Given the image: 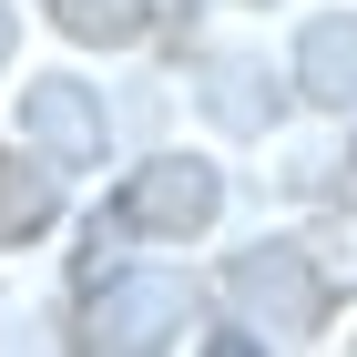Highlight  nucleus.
<instances>
[{"label":"nucleus","mask_w":357,"mask_h":357,"mask_svg":"<svg viewBox=\"0 0 357 357\" xmlns=\"http://www.w3.org/2000/svg\"><path fill=\"white\" fill-rule=\"evenodd\" d=\"M61 31H72V41H133L143 0H61Z\"/></svg>","instance_id":"nucleus-6"},{"label":"nucleus","mask_w":357,"mask_h":357,"mask_svg":"<svg viewBox=\"0 0 357 357\" xmlns=\"http://www.w3.org/2000/svg\"><path fill=\"white\" fill-rule=\"evenodd\" d=\"M235 296H245V317H266V327H317V275L286 245L245 255V266H235Z\"/></svg>","instance_id":"nucleus-2"},{"label":"nucleus","mask_w":357,"mask_h":357,"mask_svg":"<svg viewBox=\"0 0 357 357\" xmlns=\"http://www.w3.org/2000/svg\"><path fill=\"white\" fill-rule=\"evenodd\" d=\"M52 215V184L41 174H0V225H41Z\"/></svg>","instance_id":"nucleus-7"},{"label":"nucleus","mask_w":357,"mask_h":357,"mask_svg":"<svg viewBox=\"0 0 357 357\" xmlns=\"http://www.w3.org/2000/svg\"><path fill=\"white\" fill-rule=\"evenodd\" d=\"M0 41H10V21H0Z\"/></svg>","instance_id":"nucleus-8"},{"label":"nucleus","mask_w":357,"mask_h":357,"mask_svg":"<svg viewBox=\"0 0 357 357\" xmlns=\"http://www.w3.org/2000/svg\"><path fill=\"white\" fill-rule=\"evenodd\" d=\"M306 92L317 102H347L357 92V21H317L306 31Z\"/></svg>","instance_id":"nucleus-4"},{"label":"nucleus","mask_w":357,"mask_h":357,"mask_svg":"<svg viewBox=\"0 0 357 357\" xmlns=\"http://www.w3.org/2000/svg\"><path fill=\"white\" fill-rule=\"evenodd\" d=\"M215 215V174L204 164H164L133 184V225H204Z\"/></svg>","instance_id":"nucleus-3"},{"label":"nucleus","mask_w":357,"mask_h":357,"mask_svg":"<svg viewBox=\"0 0 357 357\" xmlns=\"http://www.w3.org/2000/svg\"><path fill=\"white\" fill-rule=\"evenodd\" d=\"M194 327V296L174 286V275H123V286H102V306H92V337L102 347H164V337Z\"/></svg>","instance_id":"nucleus-1"},{"label":"nucleus","mask_w":357,"mask_h":357,"mask_svg":"<svg viewBox=\"0 0 357 357\" xmlns=\"http://www.w3.org/2000/svg\"><path fill=\"white\" fill-rule=\"evenodd\" d=\"M21 133H52L72 164H92V153H102V123H92L72 92H31V102H21Z\"/></svg>","instance_id":"nucleus-5"}]
</instances>
